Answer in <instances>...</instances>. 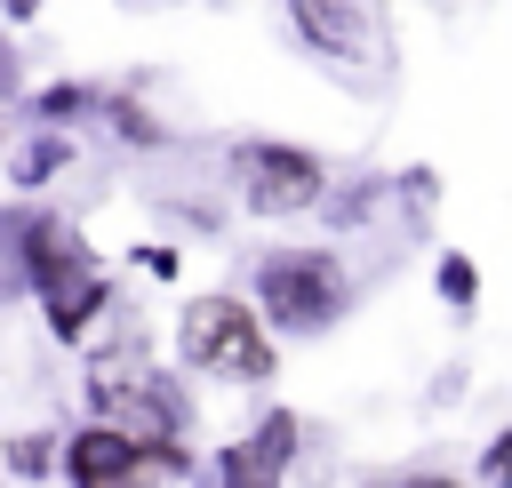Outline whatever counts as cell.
I'll list each match as a JSON object with an SVG mask.
<instances>
[{
    "label": "cell",
    "instance_id": "obj_1",
    "mask_svg": "<svg viewBox=\"0 0 512 488\" xmlns=\"http://www.w3.org/2000/svg\"><path fill=\"white\" fill-rule=\"evenodd\" d=\"M8 224V240H16V264H24V288H32V304H40V328L56 336V344H96V328H104V312L120 304V288H112V272L96 264V248L80 240V224L72 216H48V208H16V216H0Z\"/></svg>",
    "mask_w": 512,
    "mask_h": 488
},
{
    "label": "cell",
    "instance_id": "obj_2",
    "mask_svg": "<svg viewBox=\"0 0 512 488\" xmlns=\"http://www.w3.org/2000/svg\"><path fill=\"white\" fill-rule=\"evenodd\" d=\"M248 296H256V312L272 320V336H288V344H312V336H328L352 304H360V288H352V264L336 256V248H320V240H288V248H264L256 264H248Z\"/></svg>",
    "mask_w": 512,
    "mask_h": 488
},
{
    "label": "cell",
    "instance_id": "obj_3",
    "mask_svg": "<svg viewBox=\"0 0 512 488\" xmlns=\"http://www.w3.org/2000/svg\"><path fill=\"white\" fill-rule=\"evenodd\" d=\"M176 360L208 384H272L280 368V336L272 320L256 312V296H232V288H200L184 296L176 312Z\"/></svg>",
    "mask_w": 512,
    "mask_h": 488
},
{
    "label": "cell",
    "instance_id": "obj_4",
    "mask_svg": "<svg viewBox=\"0 0 512 488\" xmlns=\"http://www.w3.org/2000/svg\"><path fill=\"white\" fill-rule=\"evenodd\" d=\"M336 168L312 152V144H288V136H232L224 144V192L264 216V224H288V216H320Z\"/></svg>",
    "mask_w": 512,
    "mask_h": 488
},
{
    "label": "cell",
    "instance_id": "obj_5",
    "mask_svg": "<svg viewBox=\"0 0 512 488\" xmlns=\"http://www.w3.org/2000/svg\"><path fill=\"white\" fill-rule=\"evenodd\" d=\"M200 480L192 440H136L104 416L64 432V488H184Z\"/></svg>",
    "mask_w": 512,
    "mask_h": 488
},
{
    "label": "cell",
    "instance_id": "obj_6",
    "mask_svg": "<svg viewBox=\"0 0 512 488\" xmlns=\"http://www.w3.org/2000/svg\"><path fill=\"white\" fill-rule=\"evenodd\" d=\"M288 32L304 40L312 64H328L352 88L392 80V8L384 0H280Z\"/></svg>",
    "mask_w": 512,
    "mask_h": 488
},
{
    "label": "cell",
    "instance_id": "obj_7",
    "mask_svg": "<svg viewBox=\"0 0 512 488\" xmlns=\"http://www.w3.org/2000/svg\"><path fill=\"white\" fill-rule=\"evenodd\" d=\"M80 400H88V416H104V424H120L136 440H192V400H184V384L168 368H144V360L112 368V360H96Z\"/></svg>",
    "mask_w": 512,
    "mask_h": 488
},
{
    "label": "cell",
    "instance_id": "obj_8",
    "mask_svg": "<svg viewBox=\"0 0 512 488\" xmlns=\"http://www.w3.org/2000/svg\"><path fill=\"white\" fill-rule=\"evenodd\" d=\"M296 440H304V416L296 408H264L248 432H232L208 464H200V488H288V464H296Z\"/></svg>",
    "mask_w": 512,
    "mask_h": 488
},
{
    "label": "cell",
    "instance_id": "obj_9",
    "mask_svg": "<svg viewBox=\"0 0 512 488\" xmlns=\"http://www.w3.org/2000/svg\"><path fill=\"white\" fill-rule=\"evenodd\" d=\"M72 160H80L72 128H32V136H24L16 152H8V184H16L24 200H32V192H40V184H56V176H64Z\"/></svg>",
    "mask_w": 512,
    "mask_h": 488
},
{
    "label": "cell",
    "instance_id": "obj_10",
    "mask_svg": "<svg viewBox=\"0 0 512 488\" xmlns=\"http://www.w3.org/2000/svg\"><path fill=\"white\" fill-rule=\"evenodd\" d=\"M96 128H112V136L136 144V152H160V144H168V120H160L144 96H128V88H104V96H96Z\"/></svg>",
    "mask_w": 512,
    "mask_h": 488
},
{
    "label": "cell",
    "instance_id": "obj_11",
    "mask_svg": "<svg viewBox=\"0 0 512 488\" xmlns=\"http://www.w3.org/2000/svg\"><path fill=\"white\" fill-rule=\"evenodd\" d=\"M96 80H48V88H32L24 96V120L32 128H72V120H96Z\"/></svg>",
    "mask_w": 512,
    "mask_h": 488
},
{
    "label": "cell",
    "instance_id": "obj_12",
    "mask_svg": "<svg viewBox=\"0 0 512 488\" xmlns=\"http://www.w3.org/2000/svg\"><path fill=\"white\" fill-rule=\"evenodd\" d=\"M48 472H64V440L56 432H0V480H48Z\"/></svg>",
    "mask_w": 512,
    "mask_h": 488
},
{
    "label": "cell",
    "instance_id": "obj_13",
    "mask_svg": "<svg viewBox=\"0 0 512 488\" xmlns=\"http://www.w3.org/2000/svg\"><path fill=\"white\" fill-rule=\"evenodd\" d=\"M384 200H392V176H360V184H328L320 216H328V224H344V232H360V224H368Z\"/></svg>",
    "mask_w": 512,
    "mask_h": 488
},
{
    "label": "cell",
    "instance_id": "obj_14",
    "mask_svg": "<svg viewBox=\"0 0 512 488\" xmlns=\"http://www.w3.org/2000/svg\"><path fill=\"white\" fill-rule=\"evenodd\" d=\"M432 288H440V304H448L456 320L480 312V264H472L464 248H440V256H432Z\"/></svg>",
    "mask_w": 512,
    "mask_h": 488
},
{
    "label": "cell",
    "instance_id": "obj_15",
    "mask_svg": "<svg viewBox=\"0 0 512 488\" xmlns=\"http://www.w3.org/2000/svg\"><path fill=\"white\" fill-rule=\"evenodd\" d=\"M392 200H400L408 216H432V200H440V168H400V176H392Z\"/></svg>",
    "mask_w": 512,
    "mask_h": 488
},
{
    "label": "cell",
    "instance_id": "obj_16",
    "mask_svg": "<svg viewBox=\"0 0 512 488\" xmlns=\"http://www.w3.org/2000/svg\"><path fill=\"white\" fill-rule=\"evenodd\" d=\"M472 480H480V488H512V424L480 440V464H472Z\"/></svg>",
    "mask_w": 512,
    "mask_h": 488
},
{
    "label": "cell",
    "instance_id": "obj_17",
    "mask_svg": "<svg viewBox=\"0 0 512 488\" xmlns=\"http://www.w3.org/2000/svg\"><path fill=\"white\" fill-rule=\"evenodd\" d=\"M136 272H152V280H176V272H184V248H168V240H144V248H136Z\"/></svg>",
    "mask_w": 512,
    "mask_h": 488
},
{
    "label": "cell",
    "instance_id": "obj_18",
    "mask_svg": "<svg viewBox=\"0 0 512 488\" xmlns=\"http://www.w3.org/2000/svg\"><path fill=\"white\" fill-rule=\"evenodd\" d=\"M8 288H24V264H16V240H8V224H0V296Z\"/></svg>",
    "mask_w": 512,
    "mask_h": 488
},
{
    "label": "cell",
    "instance_id": "obj_19",
    "mask_svg": "<svg viewBox=\"0 0 512 488\" xmlns=\"http://www.w3.org/2000/svg\"><path fill=\"white\" fill-rule=\"evenodd\" d=\"M40 8H48V0H0V16H8V24H32Z\"/></svg>",
    "mask_w": 512,
    "mask_h": 488
},
{
    "label": "cell",
    "instance_id": "obj_20",
    "mask_svg": "<svg viewBox=\"0 0 512 488\" xmlns=\"http://www.w3.org/2000/svg\"><path fill=\"white\" fill-rule=\"evenodd\" d=\"M360 488H408V472H376V480H360Z\"/></svg>",
    "mask_w": 512,
    "mask_h": 488
},
{
    "label": "cell",
    "instance_id": "obj_21",
    "mask_svg": "<svg viewBox=\"0 0 512 488\" xmlns=\"http://www.w3.org/2000/svg\"><path fill=\"white\" fill-rule=\"evenodd\" d=\"M0 144H8V104H0Z\"/></svg>",
    "mask_w": 512,
    "mask_h": 488
},
{
    "label": "cell",
    "instance_id": "obj_22",
    "mask_svg": "<svg viewBox=\"0 0 512 488\" xmlns=\"http://www.w3.org/2000/svg\"><path fill=\"white\" fill-rule=\"evenodd\" d=\"M0 72H8V40H0Z\"/></svg>",
    "mask_w": 512,
    "mask_h": 488
}]
</instances>
